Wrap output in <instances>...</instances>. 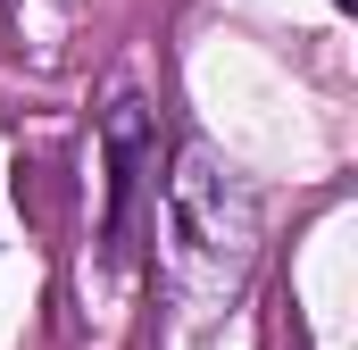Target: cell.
I'll use <instances>...</instances> for the list:
<instances>
[{
  "instance_id": "cell-1",
  "label": "cell",
  "mask_w": 358,
  "mask_h": 350,
  "mask_svg": "<svg viewBox=\"0 0 358 350\" xmlns=\"http://www.w3.org/2000/svg\"><path fill=\"white\" fill-rule=\"evenodd\" d=\"M250 259H259V200H250V183L208 142H183L176 175H167V275H176V292L217 309V300L242 292Z\"/></svg>"
},
{
  "instance_id": "cell-3",
  "label": "cell",
  "mask_w": 358,
  "mask_h": 350,
  "mask_svg": "<svg viewBox=\"0 0 358 350\" xmlns=\"http://www.w3.org/2000/svg\"><path fill=\"white\" fill-rule=\"evenodd\" d=\"M334 8H358V0H334Z\"/></svg>"
},
{
  "instance_id": "cell-2",
  "label": "cell",
  "mask_w": 358,
  "mask_h": 350,
  "mask_svg": "<svg viewBox=\"0 0 358 350\" xmlns=\"http://www.w3.org/2000/svg\"><path fill=\"white\" fill-rule=\"evenodd\" d=\"M100 150H108V225H100V242H108V259H125V242H134V209H142V183H150V167H159V117H150L134 92L108 100Z\"/></svg>"
}]
</instances>
